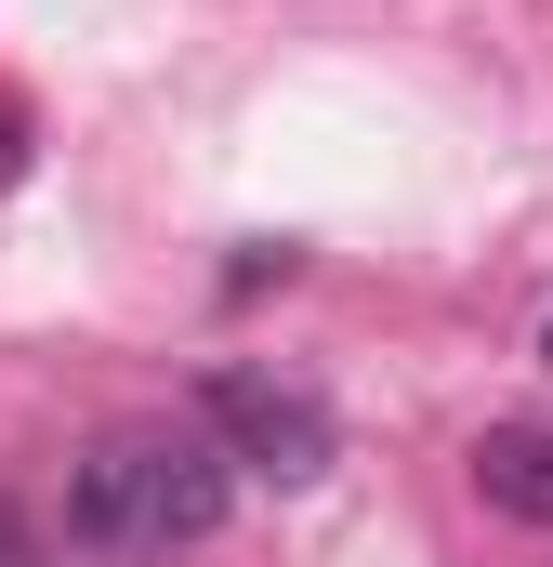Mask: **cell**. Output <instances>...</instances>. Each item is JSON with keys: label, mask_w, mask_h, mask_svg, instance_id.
<instances>
[{"label": "cell", "mask_w": 553, "mask_h": 567, "mask_svg": "<svg viewBox=\"0 0 553 567\" xmlns=\"http://www.w3.org/2000/svg\"><path fill=\"white\" fill-rule=\"evenodd\" d=\"M225 502H238V462H225L211 423H119V435H93L66 462V542L80 555H119V567L211 542Z\"/></svg>", "instance_id": "cell-1"}, {"label": "cell", "mask_w": 553, "mask_h": 567, "mask_svg": "<svg viewBox=\"0 0 553 567\" xmlns=\"http://www.w3.org/2000/svg\"><path fill=\"white\" fill-rule=\"evenodd\" d=\"M198 423L225 435V462H251V475H276V488L330 475V410H316L303 383H264V370H211Z\"/></svg>", "instance_id": "cell-2"}, {"label": "cell", "mask_w": 553, "mask_h": 567, "mask_svg": "<svg viewBox=\"0 0 553 567\" xmlns=\"http://www.w3.org/2000/svg\"><path fill=\"white\" fill-rule=\"evenodd\" d=\"M474 488H488L501 515L553 528V423H501V435H474Z\"/></svg>", "instance_id": "cell-3"}, {"label": "cell", "mask_w": 553, "mask_h": 567, "mask_svg": "<svg viewBox=\"0 0 553 567\" xmlns=\"http://www.w3.org/2000/svg\"><path fill=\"white\" fill-rule=\"evenodd\" d=\"M0 185H27V106L0 93Z\"/></svg>", "instance_id": "cell-4"}, {"label": "cell", "mask_w": 553, "mask_h": 567, "mask_svg": "<svg viewBox=\"0 0 553 567\" xmlns=\"http://www.w3.org/2000/svg\"><path fill=\"white\" fill-rule=\"evenodd\" d=\"M0 567H27V515L13 502H0Z\"/></svg>", "instance_id": "cell-5"}, {"label": "cell", "mask_w": 553, "mask_h": 567, "mask_svg": "<svg viewBox=\"0 0 553 567\" xmlns=\"http://www.w3.org/2000/svg\"><path fill=\"white\" fill-rule=\"evenodd\" d=\"M541 357H553V330H541Z\"/></svg>", "instance_id": "cell-6"}]
</instances>
